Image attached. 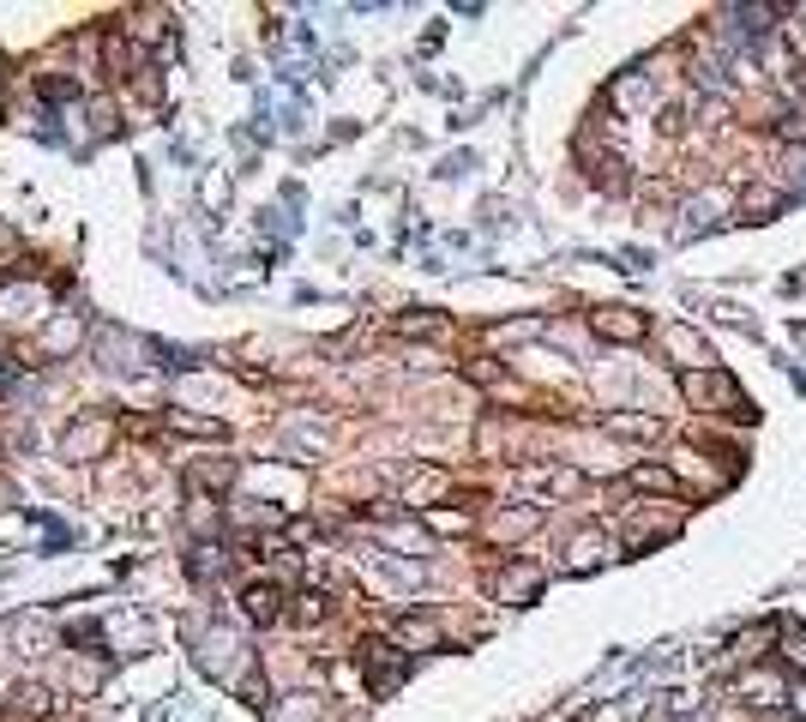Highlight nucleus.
Returning a JSON list of instances; mask_svg holds the SVG:
<instances>
[{"mask_svg":"<svg viewBox=\"0 0 806 722\" xmlns=\"http://www.w3.org/2000/svg\"><path fill=\"white\" fill-rule=\"evenodd\" d=\"M242 614L253 626H272L277 621V584L272 578H253L247 591H242Z\"/></svg>","mask_w":806,"mask_h":722,"instance_id":"obj_3","label":"nucleus"},{"mask_svg":"<svg viewBox=\"0 0 806 722\" xmlns=\"http://www.w3.org/2000/svg\"><path fill=\"white\" fill-rule=\"evenodd\" d=\"M596 560H602V536H578V542H572V560H566V566H572V572H590Z\"/></svg>","mask_w":806,"mask_h":722,"instance_id":"obj_9","label":"nucleus"},{"mask_svg":"<svg viewBox=\"0 0 806 722\" xmlns=\"http://www.w3.org/2000/svg\"><path fill=\"white\" fill-rule=\"evenodd\" d=\"M79 332H85V326H79L72 314L55 319V326H49V349H72V344H79Z\"/></svg>","mask_w":806,"mask_h":722,"instance_id":"obj_12","label":"nucleus"},{"mask_svg":"<svg viewBox=\"0 0 806 722\" xmlns=\"http://www.w3.org/2000/svg\"><path fill=\"white\" fill-rule=\"evenodd\" d=\"M19 711L24 716H55V692L49 686H24L19 692Z\"/></svg>","mask_w":806,"mask_h":722,"instance_id":"obj_8","label":"nucleus"},{"mask_svg":"<svg viewBox=\"0 0 806 722\" xmlns=\"http://www.w3.org/2000/svg\"><path fill=\"white\" fill-rule=\"evenodd\" d=\"M397 639H403V644H434L440 632L427 626V621H403V626H397Z\"/></svg>","mask_w":806,"mask_h":722,"instance_id":"obj_13","label":"nucleus"},{"mask_svg":"<svg viewBox=\"0 0 806 722\" xmlns=\"http://www.w3.org/2000/svg\"><path fill=\"white\" fill-rule=\"evenodd\" d=\"M535 584H542V572H535V566H505L500 572V596L505 602H530Z\"/></svg>","mask_w":806,"mask_h":722,"instance_id":"obj_6","label":"nucleus"},{"mask_svg":"<svg viewBox=\"0 0 806 722\" xmlns=\"http://www.w3.org/2000/svg\"><path fill=\"white\" fill-rule=\"evenodd\" d=\"M765 644H770V626H758V632H740L735 651H740V656H765Z\"/></svg>","mask_w":806,"mask_h":722,"instance_id":"obj_14","label":"nucleus"},{"mask_svg":"<svg viewBox=\"0 0 806 722\" xmlns=\"http://www.w3.org/2000/svg\"><path fill=\"white\" fill-rule=\"evenodd\" d=\"M235 662H242V639H235V632H212V639H205V669H212L217 681H235Z\"/></svg>","mask_w":806,"mask_h":722,"instance_id":"obj_2","label":"nucleus"},{"mask_svg":"<svg viewBox=\"0 0 806 722\" xmlns=\"http://www.w3.org/2000/svg\"><path fill=\"white\" fill-rule=\"evenodd\" d=\"M295 614H302V626H320V621H325V596H320V591L302 596V609H295Z\"/></svg>","mask_w":806,"mask_h":722,"instance_id":"obj_15","label":"nucleus"},{"mask_svg":"<svg viewBox=\"0 0 806 722\" xmlns=\"http://www.w3.org/2000/svg\"><path fill=\"white\" fill-rule=\"evenodd\" d=\"M535 518L542 512H505V518H494V536H524V530H535Z\"/></svg>","mask_w":806,"mask_h":722,"instance_id":"obj_11","label":"nucleus"},{"mask_svg":"<svg viewBox=\"0 0 806 722\" xmlns=\"http://www.w3.org/2000/svg\"><path fill=\"white\" fill-rule=\"evenodd\" d=\"M596 332L620 337V344H638V337H645V319H638L632 307H608V314H596Z\"/></svg>","mask_w":806,"mask_h":722,"instance_id":"obj_5","label":"nucleus"},{"mask_svg":"<svg viewBox=\"0 0 806 722\" xmlns=\"http://www.w3.org/2000/svg\"><path fill=\"white\" fill-rule=\"evenodd\" d=\"M367 669H373V692H392V686L403 681V669H410V662L392 656V644H367Z\"/></svg>","mask_w":806,"mask_h":722,"instance_id":"obj_4","label":"nucleus"},{"mask_svg":"<svg viewBox=\"0 0 806 722\" xmlns=\"http://www.w3.org/2000/svg\"><path fill=\"white\" fill-rule=\"evenodd\" d=\"M102 439H109V427H102V422H79V427L67 434V458H91Z\"/></svg>","mask_w":806,"mask_h":722,"instance_id":"obj_7","label":"nucleus"},{"mask_svg":"<svg viewBox=\"0 0 806 722\" xmlns=\"http://www.w3.org/2000/svg\"><path fill=\"white\" fill-rule=\"evenodd\" d=\"M632 482H638V488H656V494H675V476H668L662 464H638Z\"/></svg>","mask_w":806,"mask_h":722,"instance_id":"obj_10","label":"nucleus"},{"mask_svg":"<svg viewBox=\"0 0 806 722\" xmlns=\"http://www.w3.org/2000/svg\"><path fill=\"white\" fill-rule=\"evenodd\" d=\"M680 386H686L692 404H705V397H710V404H723V416H746V397H740V386L728 374H686Z\"/></svg>","mask_w":806,"mask_h":722,"instance_id":"obj_1","label":"nucleus"}]
</instances>
